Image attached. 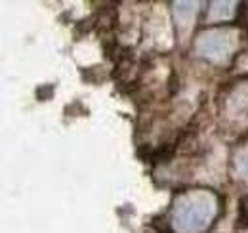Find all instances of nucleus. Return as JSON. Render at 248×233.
Instances as JSON below:
<instances>
[{"label":"nucleus","instance_id":"nucleus-2","mask_svg":"<svg viewBox=\"0 0 248 233\" xmlns=\"http://www.w3.org/2000/svg\"><path fill=\"white\" fill-rule=\"evenodd\" d=\"M243 168L247 170V174H248V155L245 157V161H243Z\"/></svg>","mask_w":248,"mask_h":233},{"label":"nucleus","instance_id":"nucleus-1","mask_svg":"<svg viewBox=\"0 0 248 233\" xmlns=\"http://www.w3.org/2000/svg\"><path fill=\"white\" fill-rule=\"evenodd\" d=\"M180 230L184 232H193V230H201L204 228V224L208 222V210L202 204L191 203L182 208L180 216L176 218Z\"/></svg>","mask_w":248,"mask_h":233}]
</instances>
